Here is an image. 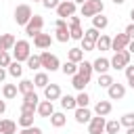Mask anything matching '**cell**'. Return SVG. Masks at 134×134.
<instances>
[{"label": "cell", "instance_id": "cell-1", "mask_svg": "<svg viewBox=\"0 0 134 134\" xmlns=\"http://www.w3.org/2000/svg\"><path fill=\"white\" fill-rule=\"evenodd\" d=\"M29 54H31V44L27 40H17L13 46V61L23 63V61H27Z\"/></svg>", "mask_w": 134, "mask_h": 134}, {"label": "cell", "instance_id": "cell-2", "mask_svg": "<svg viewBox=\"0 0 134 134\" xmlns=\"http://www.w3.org/2000/svg\"><path fill=\"white\" fill-rule=\"evenodd\" d=\"M40 65L46 69V71H57V69H61V61H59V57L57 54H52V52H48V50H42L40 52Z\"/></svg>", "mask_w": 134, "mask_h": 134}, {"label": "cell", "instance_id": "cell-3", "mask_svg": "<svg viewBox=\"0 0 134 134\" xmlns=\"http://www.w3.org/2000/svg\"><path fill=\"white\" fill-rule=\"evenodd\" d=\"M103 8H105L103 0H86L80 8V17H94V15L103 13Z\"/></svg>", "mask_w": 134, "mask_h": 134}, {"label": "cell", "instance_id": "cell-4", "mask_svg": "<svg viewBox=\"0 0 134 134\" xmlns=\"http://www.w3.org/2000/svg\"><path fill=\"white\" fill-rule=\"evenodd\" d=\"M31 6L29 4H17V8H15V13H13V19H15V23L17 25H27V21L31 19Z\"/></svg>", "mask_w": 134, "mask_h": 134}, {"label": "cell", "instance_id": "cell-5", "mask_svg": "<svg viewBox=\"0 0 134 134\" xmlns=\"http://www.w3.org/2000/svg\"><path fill=\"white\" fill-rule=\"evenodd\" d=\"M54 10H57V17H59V19H69L71 15H75L77 4H75L73 0H61Z\"/></svg>", "mask_w": 134, "mask_h": 134}, {"label": "cell", "instance_id": "cell-6", "mask_svg": "<svg viewBox=\"0 0 134 134\" xmlns=\"http://www.w3.org/2000/svg\"><path fill=\"white\" fill-rule=\"evenodd\" d=\"M130 52L128 50H117V52H113V57L109 59V63H111V69H124L126 65H130Z\"/></svg>", "mask_w": 134, "mask_h": 134}, {"label": "cell", "instance_id": "cell-7", "mask_svg": "<svg viewBox=\"0 0 134 134\" xmlns=\"http://www.w3.org/2000/svg\"><path fill=\"white\" fill-rule=\"evenodd\" d=\"M69 36H71V40H82L84 38V29H82V17H77V15H71L69 19Z\"/></svg>", "mask_w": 134, "mask_h": 134}, {"label": "cell", "instance_id": "cell-8", "mask_svg": "<svg viewBox=\"0 0 134 134\" xmlns=\"http://www.w3.org/2000/svg\"><path fill=\"white\" fill-rule=\"evenodd\" d=\"M54 40L57 42H67V40H71V36H69V27H67V19H59L57 17V21H54Z\"/></svg>", "mask_w": 134, "mask_h": 134}, {"label": "cell", "instance_id": "cell-9", "mask_svg": "<svg viewBox=\"0 0 134 134\" xmlns=\"http://www.w3.org/2000/svg\"><path fill=\"white\" fill-rule=\"evenodd\" d=\"M42 27H44V19H42V15H31V19H29L27 25H25V34H27L29 38H34L36 34L42 31Z\"/></svg>", "mask_w": 134, "mask_h": 134}, {"label": "cell", "instance_id": "cell-10", "mask_svg": "<svg viewBox=\"0 0 134 134\" xmlns=\"http://www.w3.org/2000/svg\"><path fill=\"white\" fill-rule=\"evenodd\" d=\"M40 103V96L36 92H27L23 94V103H21V111H29V113H36V107Z\"/></svg>", "mask_w": 134, "mask_h": 134}, {"label": "cell", "instance_id": "cell-11", "mask_svg": "<svg viewBox=\"0 0 134 134\" xmlns=\"http://www.w3.org/2000/svg\"><path fill=\"white\" fill-rule=\"evenodd\" d=\"M105 124H107V119L103 115L90 117V121H88V134H103L105 132Z\"/></svg>", "mask_w": 134, "mask_h": 134}, {"label": "cell", "instance_id": "cell-12", "mask_svg": "<svg viewBox=\"0 0 134 134\" xmlns=\"http://www.w3.org/2000/svg\"><path fill=\"white\" fill-rule=\"evenodd\" d=\"M42 90H44V98H46V100H50V103L59 100V98H61V94H63V92H61V86H59V84H50V82H48Z\"/></svg>", "mask_w": 134, "mask_h": 134}, {"label": "cell", "instance_id": "cell-13", "mask_svg": "<svg viewBox=\"0 0 134 134\" xmlns=\"http://www.w3.org/2000/svg\"><path fill=\"white\" fill-rule=\"evenodd\" d=\"M107 94H109V100H119L126 96V86L119 84V82H113L109 88H107Z\"/></svg>", "mask_w": 134, "mask_h": 134}, {"label": "cell", "instance_id": "cell-14", "mask_svg": "<svg viewBox=\"0 0 134 134\" xmlns=\"http://www.w3.org/2000/svg\"><path fill=\"white\" fill-rule=\"evenodd\" d=\"M128 42H130V38H128L126 34H115V36L111 38V50H113V52L126 50V48H128Z\"/></svg>", "mask_w": 134, "mask_h": 134}, {"label": "cell", "instance_id": "cell-15", "mask_svg": "<svg viewBox=\"0 0 134 134\" xmlns=\"http://www.w3.org/2000/svg\"><path fill=\"white\" fill-rule=\"evenodd\" d=\"M50 44H52V36L50 34H36L34 36V46L36 48H40V50H46V48H50Z\"/></svg>", "mask_w": 134, "mask_h": 134}, {"label": "cell", "instance_id": "cell-16", "mask_svg": "<svg viewBox=\"0 0 134 134\" xmlns=\"http://www.w3.org/2000/svg\"><path fill=\"white\" fill-rule=\"evenodd\" d=\"M73 117H75L77 124H88L90 117H92V113H90L88 107H75V109H73Z\"/></svg>", "mask_w": 134, "mask_h": 134}, {"label": "cell", "instance_id": "cell-17", "mask_svg": "<svg viewBox=\"0 0 134 134\" xmlns=\"http://www.w3.org/2000/svg\"><path fill=\"white\" fill-rule=\"evenodd\" d=\"M36 113H38L40 117H50V115L54 113V107H52L50 100H40L38 107H36Z\"/></svg>", "mask_w": 134, "mask_h": 134}, {"label": "cell", "instance_id": "cell-18", "mask_svg": "<svg viewBox=\"0 0 134 134\" xmlns=\"http://www.w3.org/2000/svg\"><path fill=\"white\" fill-rule=\"evenodd\" d=\"M92 69H94L96 73H107V71L111 69V63H109V59L98 57L96 61H92Z\"/></svg>", "mask_w": 134, "mask_h": 134}, {"label": "cell", "instance_id": "cell-19", "mask_svg": "<svg viewBox=\"0 0 134 134\" xmlns=\"http://www.w3.org/2000/svg\"><path fill=\"white\" fill-rule=\"evenodd\" d=\"M92 71H94V69H92V63H90V61H80V63H77V73H80L82 77H86L88 82H90V77H92Z\"/></svg>", "mask_w": 134, "mask_h": 134}, {"label": "cell", "instance_id": "cell-20", "mask_svg": "<svg viewBox=\"0 0 134 134\" xmlns=\"http://www.w3.org/2000/svg\"><path fill=\"white\" fill-rule=\"evenodd\" d=\"M111 109H113L111 100H98V103L94 105V113H96V115H103V117H107V115L111 113Z\"/></svg>", "mask_w": 134, "mask_h": 134}, {"label": "cell", "instance_id": "cell-21", "mask_svg": "<svg viewBox=\"0 0 134 134\" xmlns=\"http://www.w3.org/2000/svg\"><path fill=\"white\" fill-rule=\"evenodd\" d=\"M17 38L13 34H0V50H13Z\"/></svg>", "mask_w": 134, "mask_h": 134}, {"label": "cell", "instance_id": "cell-22", "mask_svg": "<svg viewBox=\"0 0 134 134\" xmlns=\"http://www.w3.org/2000/svg\"><path fill=\"white\" fill-rule=\"evenodd\" d=\"M48 119H50V126H52V128H63V126L67 124V117H65L63 111H54Z\"/></svg>", "mask_w": 134, "mask_h": 134}, {"label": "cell", "instance_id": "cell-23", "mask_svg": "<svg viewBox=\"0 0 134 134\" xmlns=\"http://www.w3.org/2000/svg\"><path fill=\"white\" fill-rule=\"evenodd\" d=\"M0 134H17V121L0 119Z\"/></svg>", "mask_w": 134, "mask_h": 134}, {"label": "cell", "instance_id": "cell-24", "mask_svg": "<svg viewBox=\"0 0 134 134\" xmlns=\"http://www.w3.org/2000/svg\"><path fill=\"white\" fill-rule=\"evenodd\" d=\"M61 107L65 109V111H73L75 107H77V103H75V96H71V94H61Z\"/></svg>", "mask_w": 134, "mask_h": 134}, {"label": "cell", "instance_id": "cell-25", "mask_svg": "<svg viewBox=\"0 0 134 134\" xmlns=\"http://www.w3.org/2000/svg\"><path fill=\"white\" fill-rule=\"evenodd\" d=\"M94 48H96V50H111V38H109L107 34H100L98 40L94 42Z\"/></svg>", "mask_w": 134, "mask_h": 134}, {"label": "cell", "instance_id": "cell-26", "mask_svg": "<svg viewBox=\"0 0 134 134\" xmlns=\"http://www.w3.org/2000/svg\"><path fill=\"white\" fill-rule=\"evenodd\" d=\"M107 25H109V19H107L103 13H98V15H94V17H92V27H94V29H98V31H100V29H105Z\"/></svg>", "mask_w": 134, "mask_h": 134}, {"label": "cell", "instance_id": "cell-27", "mask_svg": "<svg viewBox=\"0 0 134 134\" xmlns=\"http://www.w3.org/2000/svg\"><path fill=\"white\" fill-rule=\"evenodd\" d=\"M17 124H19L21 128H29V126H34V113H29V111H21Z\"/></svg>", "mask_w": 134, "mask_h": 134}, {"label": "cell", "instance_id": "cell-28", "mask_svg": "<svg viewBox=\"0 0 134 134\" xmlns=\"http://www.w3.org/2000/svg\"><path fill=\"white\" fill-rule=\"evenodd\" d=\"M6 73H8V75H13V77H21V75H23V65H21L19 61H10V65H8V69H6Z\"/></svg>", "mask_w": 134, "mask_h": 134}, {"label": "cell", "instance_id": "cell-29", "mask_svg": "<svg viewBox=\"0 0 134 134\" xmlns=\"http://www.w3.org/2000/svg\"><path fill=\"white\" fill-rule=\"evenodd\" d=\"M86 84H88V80H86V77H82L80 73H73V75H71V86H73L77 92H82V90L86 88Z\"/></svg>", "mask_w": 134, "mask_h": 134}, {"label": "cell", "instance_id": "cell-30", "mask_svg": "<svg viewBox=\"0 0 134 134\" xmlns=\"http://www.w3.org/2000/svg\"><path fill=\"white\" fill-rule=\"evenodd\" d=\"M17 92H19L17 84H4V86H2V96H4L6 100L15 98V96H17Z\"/></svg>", "mask_w": 134, "mask_h": 134}, {"label": "cell", "instance_id": "cell-31", "mask_svg": "<svg viewBox=\"0 0 134 134\" xmlns=\"http://www.w3.org/2000/svg\"><path fill=\"white\" fill-rule=\"evenodd\" d=\"M67 61H73V63L84 61V50H82V48H69V52H67Z\"/></svg>", "mask_w": 134, "mask_h": 134}, {"label": "cell", "instance_id": "cell-32", "mask_svg": "<svg viewBox=\"0 0 134 134\" xmlns=\"http://www.w3.org/2000/svg\"><path fill=\"white\" fill-rule=\"evenodd\" d=\"M48 84V73L46 71H38L36 75H34V86L36 88H44Z\"/></svg>", "mask_w": 134, "mask_h": 134}, {"label": "cell", "instance_id": "cell-33", "mask_svg": "<svg viewBox=\"0 0 134 134\" xmlns=\"http://www.w3.org/2000/svg\"><path fill=\"white\" fill-rule=\"evenodd\" d=\"M61 71L65 73V75H73V73H77V63H73V61H65L63 65H61Z\"/></svg>", "mask_w": 134, "mask_h": 134}, {"label": "cell", "instance_id": "cell-34", "mask_svg": "<svg viewBox=\"0 0 134 134\" xmlns=\"http://www.w3.org/2000/svg\"><path fill=\"white\" fill-rule=\"evenodd\" d=\"M17 88H19V92L21 94H27V92H34V80H21L19 84H17Z\"/></svg>", "mask_w": 134, "mask_h": 134}, {"label": "cell", "instance_id": "cell-35", "mask_svg": "<svg viewBox=\"0 0 134 134\" xmlns=\"http://www.w3.org/2000/svg\"><path fill=\"white\" fill-rule=\"evenodd\" d=\"M119 130H121L119 119H111V121L105 124V132H107V134H119Z\"/></svg>", "mask_w": 134, "mask_h": 134}, {"label": "cell", "instance_id": "cell-36", "mask_svg": "<svg viewBox=\"0 0 134 134\" xmlns=\"http://www.w3.org/2000/svg\"><path fill=\"white\" fill-rule=\"evenodd\" d=\"M113 82H115V80H113V75H111L109 71H107V73H98V86H100V88H109Z\"/></svg>", "mask_w": 134, "mask_h": 134}, {"label": "cell", "instance_id": "cell-37", "mask_svg": "<svg viewBox=\"0 0 134 134\" xmlns=\"http://www.w3.org/2000/svg\"><path fill=\"white\" fill-rule=\"evenodd\" d=\"M25 63H27V67H29L31 71H38V69L42 67V65H40V54H29Z\"/></svg>", "mask_w": 134, "mask_h": 134}, {"label": "cell", "instance_id": "cell-38", "mask_svg": "<svg viewBox=\"0 0 134 134\" xmlns=\"http://www.w3.org/2000/svg\"><path fill=\"white\" fill-rule=\"evenodd\" d=\"M75 103H77V107H88V103H90L88 92H86V90H82V92L75 96Z\"/></svg>", "mask_w": 134, "mask_h": 134}, {"label": "cell", "instance_id": "cell-39", "mask_svg": "<svg viewBox=\"0 0 134 134\" xmlns=\"http://www.w3.org/2000/svg\"><path fill=\"white\" fill-rule=\"evenodd\" d=\"M124 71H126L128 86H130V88H134V65H126V67H124Z\"/></svg>", "mask_w": 134, "mask_h": 134}, {"label": "cell", "instance_id": "cell-40", "mask_svg": "<svg viewBox=\"0 0 134 134\" xmlns=\"http://www.w3.org/2000/svg\"><path fill=\"white\" fill-rule=\"evenodd\" d=\"M98 36H100V31H98V29H94V27H88V29L84 31V38H86V40H92V42H96V40H98Z\"/></svg>", "mask_w": 134, "mask_h": 134}, {"label": "cell", "instance_id": "cell-41", "mask_svg": "<svg viewBox=\"0 0 134 134\" xmlns=\"http://www.w3.org/2000/svg\"><path fill=\"white\" fill-rule=\"evenodd\" d=\"M10 61H13L10 52H8V50H0V67H8Z\"/></svg>", "mask_w": 134, "mask_h": 134}, {"label": "cell", "instance_id": "cell-42", "mask_svg": "<svg viewBox=\"0 0 134 134\" xmlns=\"http://www.w3.org/2000/svg\"><path fill=\"white\" fill-rule=\"evenodd\" d=\"M119 124L126 126V128H132V126H134V113H126V115H121Z\"/></svg>", "mask_w": 134, "mask_h": 134}, {"label": "cell", "instance_id": "cell-43", "mask_svg": "<svg viewBox=\"0 0 134 134\" xmlns=\"http://www.w3.org/2000/svg\"><path fill=\"white\" fill-rule=\"evenodd\" d=\"M80 42H82V46H80V48H82L84 52H90V50H94V42H92V40H86V38H82Z\"/></svg>", "mask_w": 134, "mask_h": 134}, {"label": "cell", "instance_id": "cell-44", "mask_svg": "<svg viewBox=\"0 0 134 134\" xmlns=\"http://www.w3.org/2000/svg\"><path fill=\"white\" fill-rule=\"evenodd\" d=\"M59 2H61V0H42V6L48 8V10H54V8L59 6Z\"/></svg>", "mask_w": 134, "mask_h": 134}, {"label": "cell", "instance_id": "cell-45", "mask_svg": "<svg viewBox=\"0 0 134 134\" xmlns=\"http://www.w3.org/2000/svg\"><path fill=\"white\" fill-rule=\"evenodd\" d=\"M19 134H42V130L38 126H29V128H21Z\"/></svg>", "mask_w": 134, "mask_h": 134}, {"label": "cell", "instance_id": "cell-46", "mask_svg": "<svg viewBox=\"0 0 134 134\" xmlns=\"http://www.w3.org/2000/svg\"><path fill=\"white\" fill-rule=\"evenodd\" d=\"M124 34H126V36H128L130 40H134V23H130V25H128V27L124 29Z\"/></svg>", "mask_w": 134, "mask_h": 134}, {"label": "cell", "instance_id": "cell-47", "mask_svg": "<svg viewBox=\"0 0 134 134\" xmlns=\"http://www.w3.org/2000/svg\"><path fill=\"white\" fill-rule=\"evenodd\" d=\"M4 80H6V69H4V67H0V84H2Z\"/></svg>", "mask_w": 134, "mask_h": 134}, {"label": "cell", "instance_id": "cell-48", "mask_svg": "<svg viewBox=\"0 0 134 134\" xmlns=\"http://www.w3.org/2000/svg\"><path fill=\"white\" fill-rule=\"evenodd\" d=\"M126 50H128L130 54H134V40H130V42H128V48H126Z\"/></svg>", "mask_w": 134, "mask_h": 134}, {"label": "cell", "instance_id": "cell-49", "mask_svg": "<svg viewBox=\"0 0 134 134\" xmlns=\"http://www.w3.org/2000/svg\"><path fill=\"white\" fill-rule=\"evenodd\" d=\"M4 111H6V103H4V100H0V115H2Z\"/></svg>", "mask_w": 134, "mask_h": 134}, {"label": "cell", "instance_id": "cell-50", "mask_svg": "<svg viewBox=\"0 0 134 134\" xmlns=\"http://www.w3.org/2000/svg\"><path fill=\"white\" fill-rule=\"evenodd\" d=\"M126 134H134V126L132 128H126Z\"/></svg>", "mask_w": 134, "mask_h": 134}, {"label": "cell", "instance_id": "cell-51", "mask_svg": "<svg viewBox=\"0 0 134 134\" xmlns=\"http://www.w3.org/2000/svg\"><path fill=\"white\" fill-rule=\"evenodd\" d=\"M124 2H126V0H113V4H115V6H119V4H124Z\"/></svg>", "mask_w": 134, "mask_h": 134}, {"label": "cell", "instance_id": "cell-52", "mask_svg": "<svg viewBox=\"0 0 134 134\" xmlns=\"http://www.w3.org/2000/svg\"><path fill=\"white\" fill-rule=\"evenodd\" d=\"M130 19H132V23H134V8L130 10Z\"/></svg>", "mask_w": 134, "mask_h": 134}, {"label": "cell", "instance_id": "cell-53", "mask_svg": "<svg viewBox=\"0 0 134 134\" xmlns=\"http://www.w3.org/2000/svg\"><path fill=\"white\" fill-rule=\"evenodd\" d=\"M73 2H75V4H80V6H82V4H84V2H86V0H73Z\"/></svg>", "mask_w": 134, "mask_h": 134}, {"label": "cell", "instance_id": "cell-54", "mask_svg": "<svg viewBox=\"0 0 134 134\" xmlns=\"http://www.w3.org/2000/svg\"><path fill=\"white\" fill-rule=\"evenodd\" d=\"M34 2H42V0H34Z\"/></svg>", "mask_w": 134, "mask_h": 134}]
</instances>
